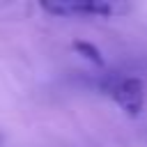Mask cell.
Masks as SVG:
<instances>
[{
  "label": "cell",
  "mask_w": 147,
  "mask_h": 147,
  "mask_svg": "<svg viewBox=\"0 0 147 147\" xmlns=\"http://www.w3.org/2000/svg\"><path fill=\"white\" fill-rule=\"evenodd\" d=\"M103 90L129 113V115H138L142 108V99H145V87L140 78L133 76H113L103 83Z\"/></svg>",
  "instance_id": "cell-1"
},
{
  "label": "cell",
  "mask_w": 147,
  "mask_h": 147,
  "mask_svg": "<svg viewBox=\"0 0 147 147\" xmlns=\"http://www.w3.org/2000/svg\"><path fill=\"white\" fill-rule=\"evenodd\" d=\"M46 11H53L57 16H115L126 11V5L119 2H44L41 5Z\"/></svg>",
  "instance_id": "cell-2"
}]
</instances>
